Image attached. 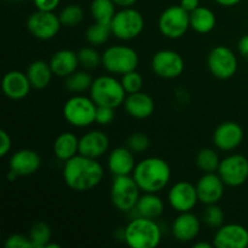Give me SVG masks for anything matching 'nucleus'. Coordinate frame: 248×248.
I'll return each mask as SVG.
<instances>
[{
  "label": "nucleus",
  "mask_w": 248,
  "mask_h": 248,
  "mask_svg": "<svg viewBox=\"0 0 248 248\" xmlns=\"http://www.w3.org/2000/svg\"><path fill=\"white\" fill-rule=\"evenodd\" d=\"M92 82H93V78L91 77V74H89L86 69H78L77 72L65 78L64 87L73 94H84L85 92H90Z\"/></svg>",
  "instance_id": "obj_29"
},
{
  "label": "nucleus",
  "mask_w": 248,
  "mask_h": 248,
  "mask_svg": "<svg viewBox=\"0 0 248 248\" xmlns=\"http://www.w3.org/2000/svg\"><path fill=\"white\" fill-rule=\"evenodd\" d=\"M113 1L119 7H132L137 2V0H113Z\"/></svg>",
  "instance_id": "obj_46"
},
{
  "label": "nucleus",
  "mask_w": 248,
  "mask_h": 248,
  "mask_svg": "<svg viewBox=\"0 0 248 248\" xmlns=\"http://www.w3.org/2000/svg\"><path fill=\"white\" fill-rule=\"evenodd\" d=\"M201 222L202 220L194 215L193 212L178 213L172 223L171 232L174 239L179 242H191L198 237L201 230Z\"/></svg>",
  "instance_id": "obj_18"
},
{
  "label": "nucleus",
  "mask_w": 248,
  "mask_h": 248,
  "mask_svg": "<svg viewBox=\"0 0 248 248\" xmlns=\"http://www.w3.org/2000/svg\"><path fill=\"white\" fill-rule=\"evenodd\" d=\"M61 246L58 244H53V242H48V245L46 248H60Z\"/></svg>",
  "instance_id": "obj_48"
},
{
  "label": "nucleus",
  "mask_w": 248,
  "mask_h": 248,
  "mask_svg": "<svg viewBox=\"0 0 248 248\" xmlns=\"http://www.w3.org/2000/svg\"><path fill=\"white\" fill-rule=\"evenodd\" d=\"M126 113L133 119L144 120L152 116L155 111V102L150 94L143 91L128 93L124 102Z\"/></svg>",
  "instance_id": "obj_23"
},
{
  "label": "nucleus",
  "mask_w": 248,
  "mask_h": 248,
  "mask_svg": "<svg viewBox=\"0 0 248 248\" xmlns=\"http://www.w3.org/2000/svg\"><path fill=\"white\" fill-rule=\"evenodd\" d=\"M123 239L131 248H155L161 244L162 230L156 219L137 216L127 223Z\"/></svg>",
  "instance_id": "obj_3"
},
{
  "label": "nucleus",
  "mask_w": 248,
  "mask_h": 248,
  "mask_svg": "<svg viewBox=\"0 0 248 248\" xmlns=\"http://www.w3.org/2000/svg\"><path fill=\"white\" fill-rule=\"evenodd\" d=\"M5 248H33L28 235L12 234L5 240Z\"/></svg>",
  "instance_id": "obj_39"
},
{
  "label": "nucleus",
  "mask_w": 248,
  "mask_h": 248,
  "mask_svg": "<svg viewBox=\"0 0 248 248\" xmlns=\"http://www.w3.org/2000/svg\"><path fill=\"white\" fill-rule=\"evenodd\" d=\"M150 65L155 75L166 80L177 79L186 69V62L181 53L170 48L157 51L153 56Z\"/></svg>",
  "instance_id": "obj_13"
},
{
  "label": "nucleus",
  "mask_w": 248,
  "mask_h": 248,
  "mask_svg": "<svg viewBox=\"0 0 248 248\" xmlns=\"http://www.w3.org/2000/svg\"><path fill=\"white\" fill-rule=\"evenodd\" d=\"M140 56L127 45H111L102 52V67L113 75H124L136 70Z\"/></svg>",
  "instance_id": "obj_6"
},
{
  "label": "nucleus",
  "mask_w": 248,
  "mask_h": 248,
  "mask_svg": "<svg viewBox=\"0 0 248 248\" xmlns=\"http://www.w3.org/2000/svg\"><path fill=\"white\" fill-rule=\"evenodd\" d=\"M201 220H202V223L207 228L217 230L218 228H220L224 224L225 215L223 212L222 207L218 206V203H213V205L206 206Z\"/></svg>",
  "instance_id": "obj_36"
},
{
  "label": "nucleus",
  "mask_w": 248,
  "mask_h": 248,
  "mask_svg": "<svg viewBox=\"0 0 248 248\" xmlns=\"http://www.w3.org/2000/svg\"><path fill=\"white\" fill-rule=\"evenodd\" d=\"M145 26L143 15L135 7H121L110 23L111 34L116 39L130 41L140 35Z\"/></svg>",
  "instance_id": "obj_8"
},
{
  "label": "nucleus",
  "mask_w": 248,
  "mask_h": 248,
  "mask_svg": "<svg viewBox=\"0 0 248 248\" xmlns=\"http://www.w3.org/2000/svg\"><path fill=\"white\" fill-rule=\"evenodd\" d=\"M27 77L31 81V87L35 90H44L50 85L53 72L50 63L43 60L33 61L26 70Z\"/></svg>",
  "instance_id": "obj_27"
},
{
  "label": "nucleus",
  "mask_w": 248,
  "mask_h": 248,
  "mask_svg": "<svg viewBox=\"0 0 248 248\" xmlns=\"http://www.w3.org/2000/svg\"><path fill=\"white\" fill-rule=\"evenodd\" d=\"M217 173L227 186H244L248 181V159L239 153H232L220 160Z\"/></svg>",
  "instance_id": "obj_12"
},
{
  "label": "nucleus",
  "mask_w": 248,
  "mask_h": 248,
  "mask_svg": "<svg viewBox=\"0 0 248 248\" xmlns=\"http://www.w3.org/2000/svg\"><path fill=\"white\" fill-rule=\"evenodd\" d=\"M167 201L172 210L178 213L190 212L200 202L196 186L188 181L176 182L167 193Z\"/></svg>",
  "instance_id": "obj_14"
},
{
  "label": "nucleus",
  "mask_w": 248,
  "mask_h": 248,
  "mask_svg": "<svg viewBox=\"0 0 248 248\" xmlns=\"http://www.w3.org/2000/svg\"><path fill=\"white\" fill-rule=\"evenodd\" d=\"M110 145L108 135L101 130H90L80 137L79 154L99 159L107 154Z\"/></svg>",
  "instance_id": "obj_19"
},
{
  "label": "nucleus",
  "mask_w": 248,
  "mask_h": 248,
  "mask_svg": "<svg viewBox=\"0 0 248 248\" xmlns=\"http://www.w3.org/2000/svg\"><path fill=\"white\" fill-rule=\"evenodd\" d=\"M78 57L80 67L86 70L97 69L99 65H102V53H99L94 46H85L80 48L78 51Z\"/></svg>",
  "instance_id": "obj_35"
},
{
  "label": "nucleus",
  "mask_w": 248,
  "mask_h": 248,
  "mask_svg": "<svg viewBox=\"0 0 248 248\" xmlns=\"http://www.w3.org/2000/svg\"><path fill=\"white\" fill-rule=\"evenodd\" d=\"M79 140L80 137L73 132L60 133L56 137L52 148L56 159L65 162L79 154Z\"/></svg>",
  "instance_id": "obj_25"
},
{
  "label": "nucleus",
  "mask_w": 248,
  "mask_h": 248,
  "mask_svg": "<svg viewBox=\"0 0 248 248\" xmlns=\"http://www.w3.org/2000/svg\"><path fill=\"white\" fill-rule=\"evenodd\" d=\"M195 186L199 201L205 206L219 202L224 196L225 186H227L217 172L203 173Z\"/></svg>",
  "instance_id": "obj_17"
},
{
  "label": "nucleus",
  "mask_w": 248,
  "mask_h": 248,
  "mask_svg": "<svg viewBox=\"0 0 248 248\" xmlns=\"http://www.w3.org/2000/svg\"><path fill=\"white\" fill-rule=\"evenodd\" d=\"M217 17L211 9L199 6L190 12V28L199 34H208L216 28Z\"/></svg>",
  "instance_id": "obj_28"
},
{
  "label": "nucleus",
  "mask_w": 248,
  "mask_h": 248,
  "mask_svg": "<svg viewBox=\"0 0 248 248\" xmlns=\"http://www.w3.org/2000/svg\"><path fill=\"white\" fill-rule=\"evenodd\" d=\"M126 147L132 150L135 154H142L147 152L150 147V140L145 133L143 132H133L126 140Z\"/></svg>",
  "instance_id": "obj_37"
},
{
  "label": "nucleus",
  "mask_w": 248,
  "mask_h": 248,
  "mask_svg": "<svg viewBox=\"0 0 248 248\" xmlns=\"http://www.w3.org/2000/svg\"><path fill=\"white\" fill-rule=\"evenodd\" d=\"M219 154L213 148H202L196 154V166L203 173L217 172L220 165Z\"/></svg>",
  "instance_id": "obj_31"
},
{
  "label": "nucleus",
  "mask_w": 248,
  "mask_h": 248,
  "mask_svg": "<svg viewBox=\"0 0 248 248\" xmlns=\"http://www.w3.org/2000/svg\"><path fill=\"white\" fill-rule=\"evenodd\" d=\"M207 68L217 79L228 80L236 74L239 61L232 48L225 45H218L208 52Z\"/></svg>",
  "instance_id": "obj_10"
},
{
  "label": "nucleus",
  "mask_w": 248,
  "mask_h": 248,
  "mask_svg": "<svg viewBox=\"0 0 248 248\" xmlns=\"http://www.w3.org/2000/svg\"><path fill=\"white\" fill-rule=\"evenodd\" d=\"M63 118L73 127L86 128L96 124L97 104L91 97L73 94L64 102Z\"/></svg>",
  "instance_id": "obj_5"
},
{
  "label": "nucleus",
  "mask_w": 248,
  "mask_h": 248,
  "mask_svg": "<svg viewBox=\"0 0 248 248\" xmlns=\"http://www.w3.org/2000/svg\"><path fill=\"white\" fill-rule=\"evenodd\" d=\"M212 244L217 248H247L248 229L237 223H224L216 230Z\"/></svg>",
  "instance_id": "obj_16"
},
{
  "label": "nucleus",
  "mask_w": 248,
  "mask_h": 248,
  "mask_svg": "<svg viewBox=\"0 0 248 248\" xmlns=\"http://www.w3.org/2000/svg\"><path fill=\"white\" fill-rule=\"evenodd\" d=\"M12 147V140L5 130H0V156H6Z\"/></svg>",
  "instance_id": "obj_41"
},
{
  "label": "nucleus",
  "mask_w": 248,
  "mask_h": 248,
  "mask_svg": "<svg viewBox=\"0 0 248 248\" xmlns=\"http://www.w3.org/2000/svg\"><path fill=\"white\" fill-rule=\"evenodd\" d=\"M126 93L121 80H118L113 74L99 75L93 79L90 89V97L97 106L119 108L125 102Z\"/></svg>",
  "instance_id": "obj_4"
},
{
  "label": "nucleus",
  "mask_w": 248,
  "mask_h": 248,
  "mask_svg": "<svg viewBox=\"0 0 248 248\" xmlns=\"http://www.w3.org/2000/svg\"><path fill=\"white\" fill-rule=\"evenodd\" d=\"M111 34L110 26L103 23H98V22H93L89 28L85 31V39H86L87 43L91 46H102L104 44H107V41L109 40Z\"/></svg>",
  "instance_id": "obj_32"
},
{
  "label": "nucleus",
  "mask_w": 248,
  "mask_h": 248,
  "mask_svg": "<svg viewBox=\"0 0 248 248\" xmlns=\"http://www.w3.org/2000/svg\"><path fill=\"white\" fill-rule=\"evenodd\" d=\"M193 247L194 248H212L215 246H213V244H210V242L199 241V242H195V244H193Z\"/></svg>",
  "instance_id": "obj_47"
},
{
  "label": "nucleus",
  "mask_w": 248,
  "mask_h": 248,
  "mask_svg": "<svg viewBox=\"0 0 248 248\" xmlns=\"http://www.w3.org/2000/svg\"><path fill=\"white\" fill-rule=\"evenodd\" d=\"M90 12L93 22L110 26L116 14V5L113 0H92Z\"/></svg>",
  "instance_id": "obj_30"
},
{
  "label": "nucleus",
  "mask_w": 248,
  "mask_h": 248,
  "mask_svg": "<svg viewBox=\"0 0 248 248\" xmlns=\"http://www.w3.org/2000/svg\"><path fill=\"white\" fill-rule=\"evenodd\" d=\"M215 1L217 2L218 5H220V6L232 7V6H235V5L240 4L242 0H215Z\"/></svg>",
  "instance_id": "obj_45"
},
{
  "label": "nucleus",
  "mask_w": 248,
  "mask_h": 248,
  "mask_svg": "<svg viewBox=\"0 0 248 248\" xmlns=\"http://www.w3.org/2000/svg\"><path fill=\"white\" fill-rule=\"evenodd\" d=\"M135 153L127 147H116L110 150L107 159V166L109 172L116 176H131L136 167Z\"/></svg>",
  "instance_id": "obj_22"
},
{
  "label": "nucleus",
  "mask_w": 248,
  "mask_h": 248,
  "mask_svg": "<svg viewBox=\"0 0 248 248\" xmlns=\"http://www.w3.org/2000/svg\"><path fill=\"white\" fill-rule=\"evenodd\" d=\"M115 119V108L110 107H102L97 106L96 113V124L101 126L110 125Z\"/></svg>",
  "instance_id": "obj_40"
},
{
  "label": "nucleus",
  "mask_w": 248,
  "mask_h": 248,
  "mask_svg": "<svg viewBox=\"0 0 248 248\" xmlns=\"http://www.w3.org/2000/svg\"><path fill=\"white\" fill-rule=\"evenodd\" d=\"M179 5L188 12H193L200 6V0H181Z\"/></svg>",
  "instance_id": "obj_44"
},
{
  "label": "nucleus",
  "mask_w": 248,
  "mask_h": 248,
  "mask_svg": "<svg viewBox=\"0 0 248 248\" xmlns=\"http://www.w3.org/2000/svg\"><path fill=\"white\" fill-rule=\"evenodd\" d=\"M48 63H50L53 75L63 78V79L77 72L80 67L78 52L70 48H62V50L56 51L51 56Z\"/></svg>",
  "instance_id": "obj_24"
},
{
  "label": "nucleus",
  "mask_w": 248,
  "mask_h": 248,
  "mask_svg": "<svg viewBox=\"0 0 248 248\" xmlns=\"http://www.w3.org/2000/svg\"><path fill=\"white\" fill-rule=\"evenodd\" d=\"M121 84L125 89L126 93H135V92L142 91L143 87V77L137 69L128 72L126 74L121 75Z\"/></svg>",
  "instance_id": "obj_38"
},
{
  "label": "nucleus",
  "mask_w": 248,
  "mask_h": 248,
  "mask_svg": "<svg viewBox=\"0 0 248 248\" xmlns=\"http://www.w3.org/2000/svg\"><path fill=\"white\" fill-rule=\"evenodd\" d=\"M4 1H9V2H15V1H21V0H4Z\"/></svg>",
  "instance_id": "obj_49"
},
{
  "label": "nucleus",
  "mask_w": 248,
  "mask_h": 248,
  "mask_svg": "<svg viewBox=\"0 0 248 248\" xmlns=\"http://www.w3.org/2000/svg\"><path fill=\"white\" fill-rule=\"evenodd\" d=\"M62 176L68 188L78 193H84L101 184L104 177V169L98 159L78 154L64 162Z\"/></svg>",
  "instance_id": "obj_1"
},
{
  "label": "nucleus",
  "mask_w": 248,
  "mask_h": 248,
  "mask_svg": "<svg viewBox=\"0 0 248 248\" xmlns=\"http://www.w3.org/2000/svg\"><path fill=\"white\" fill-rule=\"evenodd\" d=\"M1 89L5 96L12 101H21L26 98L31 87L27 73L21 70H10L2 77Z\"/></svg>",
  "instance_id": "obj_21"
},
{
  "label": "nucleus",
  "mask_w": 248,
  "mask_h": 248,
  "mask_svg": "<svg viewBox=\"0 0 248 248\" xmlns=\"http://www.w3.org/2000/svg\"><path fill=\"white\" fill-rule=\"evenodd\" d=\"M41 166V157L33 149H19L10 156L9 170L18 177H27L36 173Z\"/></svg>",
  "instance_id": "obj_20"
},
{
  "label": "nucleus",
  "mask_w": 248,
  "mask_h": 248,
  "mask_svg": "<svg viewBox=\"0 0 248 248\" xmlns=\"http://www.w3.org/2000/svg\"><path fill=\"white\" fill-rule=\"evenodd\" d=\"M133 211L140 217L157 219L164 213L165 203L157 193H143Z\"/></svg>",
  "instance_id": "obj_26"
},
{
  "label": "nucleus",
  "mask_w": 248,
  "mask_h": 248,
  "mask_svg": "<svg viewBox=\"0 0 248 248\" xmlns=\"http://www.w3.org/2000/svg\"><path fill=\"white\" fill-rule=\"evenodd\" d=\"M28 237L31 240L33 248H46L48 242H51L52 232L47 223L36 222L31 227L28 232Z\"/></svg>",
  "instance_id": "obj_33"
},
{
  "label": "nucleus",
  "mask_w": 248,
  "mask_h": 248,
  "mask_svg": "<svg viewBox=\"0 0 248 248\" xmlns=\"http://www.w3.org/2000/svg\"><path fill=\"white\" fill-rule=\"evenodd\" d=\"M27 29L34 38L39 40H51L58 35L62 23L55 11L36 10L27 18Z\"/></svg>",
  "instance_id": "obj_11"
},
{
  "label": "nucleus",
  "mask_w": 248,
  "mask_h": 248,
  "mask_svg": "<svg viewBox=\"0 0 248 248\" xmlns=\"http://www.w3.org/2000/svg\"><path fill=\"white\" fill-rule=\"evenodd\" d=\"M58 16H60L61 23H62L63 27L74 28V27L81 24V22L84 21L85 12L80 5L69 4L61 10Z\"/></svg>",
  "instance_id": "obj_34"
},
{
  "label": "nucleus",
  "mask_w": 248,
  "mask_h": 248,
  "mask_svg": "<svg viewBox=\"0 0 248 248\" xmlns=\"http://www.w3.org/2000/svg\"><path fill=\"white\" fill-rule=\"evenodd\" d=\"M36 10L41 11H55L61 4V0H33Z\"/></svg>",
  "instance_id": "obj_42"
},
{
  "label": "nucleus",
  "mask_w": 248,
  "mask_h": 248,
  "mask_svg": "<svg viewBox=\"0 0 248 248\" xmlns=\"http://www.w3.org/2000/svg\"><path fill=\"white\" fill-rule=\"evenodd\" d=\"M142 190L131 176L114 177L110 186V201L114 207L123 213L135 210Z\"/></svg>",
  "instance_id": "obj_7"
},
{
  "label": "nucleus",
  "mask_w": 248,
  "mask_h": 248,
  "mask_svg": "<svg viewBox=\"0 0 248 248\" xmlns=\"http://www.w3.org/2000/svg\"><path fill=\"white\" fill-rule=\"evenodd\" d=\"M245 132L236 121H224L216 127L213 132V144L220 152H234L244 142Z\"/></svg>",
  "instance_id": "obj_15"
},
{
  "label": "nucleus",
  "mask_w": 248,
  "mask_h": 248,
  "mask_svg": "<svg viewBox=\"0 0 248 248\" xmlns=\"http://www.w3.org/2000/svg\"><path fill=\"white\" fill-rule=\"evenodd\" d=\"M157 27L165 38H182L190 28V12L184 10L181 5L169 6L160 15Z\"/></svg>",
  "instance_id": "obj_9"
},
{
  "label": "nucleus",
  "mask_w": 248,
  "mask_h": 248,
  "mask_svg": "<svg viewBox=\"0 0 248 248\" xmlns=\"http://www.w3.org/2000/svg\"><path fill=\"white\" fill-rule=\"evenodd\" d=\"M237 51H239L240 55L248 61V34H245L244 36H241L237 43Z\"/></svg>",
  "instance_id": "obj_43"
},
{
  "label": "nucleus",
  "mask_w": 248,
  "mask_h": 248,
  "mask_svg": "<svg viewBox=\"0 0 248 248\" xmlns=\"http://www.w3.org/2000/svg\"><path fill=\"white\" fill-rule=\"evenodd\" d=\"M171 176L169 162L159 156H148L138 161L132 173L142 193H160L169 186Z\"/></svg>",
  "instance_id": "obj_2"
}]
</instances>
